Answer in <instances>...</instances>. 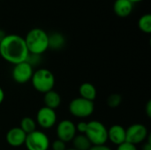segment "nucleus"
Wrapping results in <instances>:
<instances>
[{
    "instance_id": "nucleus-1",
    "label": "nucleus",
    "mask_w": 151,
    "mask_h": 150,
    "mask_svg": "<svg viewBox=\"0 0 151 150\" xmlns=\"http://www.w3.org/2000/svg\"><path fill=\"white\" fill-rule=\"evenodd\" d=\"M28 54L25 40L20 35L6 34L0 41V57L10 64L15 65L26 61Z\"/></svg>"
},
{
    "instance_id": "nucleus-21",
    "label": "nucleus",
    "mask_w": 151,
    "mask_h": 150,
    "mask_svg": "<svg viewBox=\"0 0 151 150\" xmlns=\"http://www.w3.org/2000/svg\"><path fill=\"white\" fill-rule=\"evenodd\" d=\"M29 65H31L33 67L36 65H38L41 61V56L40 55H35V54H28V57L26 60Z\"/></svg>"
},
{
    "instance_id": "nucleus-15",
    "label": "nucleus",
    "mask_w": 151,
    "mask_h": 150,
    "mask_svg": "<svg viewBox=\"0 0 151 150\" xmlns=\"http://www.w3.org/2000/svg\"><path fill=\"white\" fill-rule=\"evenodd\" d=\"M79 94H80V97L94 102L96 98L97 91L96 87L92 83L84 82L79 88Z\"/></svg>"
},
{
    "instance_id": "nucleus-27",
    "label": "nucleus",
    "mask_w": 151,
    "mask_h": 150,
    "mask_svg": "<svg viewBox=\"0 0 151 150\" xmlns=\"http://www.w3.org/2000/svg\"><path fill=\"white\" fill-rule=\"evenodd\" d=\"M148 141L143 145L142 147V150H151V142H150V138L149 136V138L147 139Z\"/></svg>"
},
{
    "instance_id": "nucleus-14",
    "label": "nucleus",
    "mask_w": 151,
    "mask_h": 150,
    "mask_svg": "<svg viewBox=\"0 0 151 150\" xmlns=\"http://www.w3.org/2000/svg\"><path fill=\"white\" fill-rule=\"evenodd\" d=\"M43 103H44V106L48 107L50 109H52L54 111H56V109H58L62 102L61 96L60 95L55 91V90H50L45 94H43Z\"/></svg>"
},
{
    "instance_id": "nucleus-16",
    "label": "nucleus",
    "mask_w": 151,
    "mask_h": 150,
    "mask_svg": "<svg viewBox=\"0 0 151 150\" xmlns=\"http://www.w3.org/2000/svg\"><path fill=\"white\" fill-rule=\"evenodd\" d=\"M72 142L73 145V149L76 150H88L92 146L87 136L85 134L81 133L78 135L76 134L75 137L73 139Z\"/></svg>"
},
{
    "instance_id": "nucleus-11",
    "label": "nucleus",
    "mask_w": 151,
    "mask_h": 150,
    "mask_svg": "<svg viewBox=\"0 0 151 150\" xmlns=\"http://www.w3.org/2000/svg\"><path fill=\"white\" fill-rule=\"evenodd\" d=\"M27 134L19 127H12L5 134V141L8 145L13 148H19L24 145Z\"/></svg>"
},
{
    "instance_id": "nucleus-23",
    "label": "nucleus",
    "mask_w": 151,
    "mask_h": 150,
    "mask_svg": "<svg viewBox=\"0 0 151 150\" xmlns=\"http://www.w3.org/2000/svg\"><path fill=\"white\" fill-rule=\"evenodd\" d=\"M116 150H137V148L135 145H133L131 143L125 141L122 144L119 145Z\"/></svg>"
},
{
    "instance_id": "nucleus-7",
    "label": "nucleus",
    "mask_w": 151,
    "mask_h": 150,
    "mask_svg": "<svg viewBox=\"0 0 151 150\" xmlns=\"http://www.w3.org/2000/svg\"><path fill=\"white\" fill-rule=\"evenodd\" d=\"M149 136L148 128L142 124H133L126 129V141L135 146L145 142Z\"/></svg>"
},
{
    "instance_id": "nucleus-20",
    "label": "nucleus",
    "mask_w": 151,
    "mask_h": 150,
    "mask_svg": "<svg viewBox=\"0 0 151 150\" xmlns=\"http://www.w3.org/2000/svg\"><path fill=\"white\" fill-rule=\"evenodd\" d=\"M121 103H122V96L118 93H114V94L110 95L106 100L107 105L111 109L118 108L121 104Z\"/></svg>"
},
{
    "instance_id": "nucleus-12",
    "label": "nucleus",
    "mask_w": 151,
    "mask_h": 150,
    "mask_svg": "<svg viewBox=\"0 0 151 150\" xmlns=\"http://www.w3.org/2000/svg\"><path fill=\"white\" fill-rule=\"evenodd\" d=\"M108 141L114 145H120L126 141V129L120 125H113L108 129Z\"/></svg>"
},
{
    "instance_id": "nucleus-24",
    "label": "nucleus",
    "mask_w": 151,
    "mask_h": 150,
    "mask_svg": "<svg viewBox=\"0 0 151 150\" xmlns=\"http://www.w3.org/2000/svg\"><path fill=\"white\" fill-rule=\"evenodd\" d=\"M76 126V131L81 133V134H85L86 130H87V126H88V122H80L77 125H75Z\"/></svg>"
},
{
    "instance_id": "nucleus-9",
    "label": "nucleus",
    "mask_w": 151,
    "mask_h": 150,
    "mask_svg": "<svg viewBox=\"0 0 151 150\" xmlns=\"http://www.w3.org/2000/svg\"><path fill=\"white\" fill-rule=\"evenodd\" d=\"M76 126L75 124L70 119L61 120L56 128V134L58 140L64 142H70L76 135Z\"/></svg>"
},
{
    "instance_id": "nucleus-10",
    "label": "nucleus",
    "mask_w": 151,
    "mask_h": 150,
    "mask_svg": "<svg viewBox=\"0 0 151 150\" xmlns=\"http://www.w3.org/2000/svg\"><path fill=\"white\" fill-rule=\"evenodd\" d=\"M57 118L56 111L43 106L38 110L35 122L36 125H38L40 127L43 129H50L56 125Z\"/></svg>"
},
{
    "instance_id": "nucleus-19",
    "label": "nucleus",
    "mask_w": 151,
    "mask_h": 150,
    "mask_svg": "<svg viewBox=\"0 0 151 150\" xmlns=\"http://www.w3.org/2000/svg\"><path fill=\"white\" fill-rule=\"evenodd\" d=\"M138 27L140 30L145 34L151 33V15L150 13L143 14L138 21Z\"/></svg>"
},
{
    "instance_id": "nucleus-13",
    "label": "nucleus",
    "mask_w": 151,
    "mask_h": 150,
    "mask_svg": "<svg viewBox=\"0 0 151 150\" xmlns=\"http://www.w3.org/2000/svg\"><path fill=\"white\" fill-rule=\"evenodd\" d=\"M133 8L134 4H132L129 0H115L113 4L114 13L120 18L129 16L133 11Z\"/></svg>"
},
{
    "instance_id": "nucleus-2",
    "label": "nucleus",
    "mask_w": 151,
    "mask_h": 150,
    "mask_svg": "<svg viewBox=\"0 0 151 150\" xmlns=\"http://www.w3.org/2000/svg\"><path fill=\"white\" fill-rule=\"evenodd\" d=\"M24 40L30 54L41 56L49 49V34L42 28H32Z\"/></svg>"
},
{
    "instance_id": "nucleus-18",
    "label": "nucleus",
    "mask_w": 151,
    "mask_h": 150,
    "mask_svg": "<svg viewBox=\"0 0 151 150\" xmlns=\"http://www.w3.org/2000/svg\"><path fill=\"white\" fill-rule=\"evenodd\" d=\"M26 134L31 133L36 130V122L30 117H25L20 120V124L19 126Z\"/></svg>"
},
{
    "instance_id": "nucleus-25",
    "label": "nucleus",
    "mask_w": 151,
    "mask_h": 150,
    "mask_svg": "<svg viewBox=\"0 0 151 150\" xmlns=\"http://www.w3.org/2000/svg\"><path fill=\"white\" fill-rule=\"evenodd\" d=\"M88 150H112L110 147H108L106 144L104 145H92L91 148Z\"/></svg>"
},
{
    "instance_id": "nucleus-6",
    "label": "nucleus",
    "mask_w": 151,
    "mask_h": 150,
    "mask_svg": "<svg viewBox=\"0 0 151 150\" xmlns=\"http://www.w3.org/2000/svg\"><path fill=\"white\" fill-rule=\"evenodd\" d=\"M24 145L27 150H49L50 142L45 133L35 130L27 134Z\"/></svg>"
},
{
    "instance_id": "nucleus-29",
    "label": "nucleus",
    "mask_w": 151,
    "mask_h": 150,
    "mask_svg": "<svg viewBox=\"0 0 151 150\" xmlns=\"http://www.w3.org/2000/svg\"><path fill=\"white\" fill-rule=\"evenodd\" d=\"M132 4H136V3H140V2H142V1H143V0H129Z\"/></svg>"
},
{
    "instance_id": "nucleus-28",
    "label": "nucleus",
    "mask_w": 151,
    "mask_h": 150,
    "mask_svg": "<svg viewBox=\"0 0 151 150\" xmlns=\"http://www.w3.org/2000/svg\"><path fill=\"white\" fill-rule=\"evenodd\" d=\"M4 91L0 87V104L4 102Z\"/></svg>"
},
{
    "instance_id": "nucleus-17",
    "label": "nucleus",
    "mask_w": 151,
    "mask_h": 150,
    "mask_svg": "<svg viewBox=\"0 0 151 150\" xmlns=\"http://www.w3.org/2000/svg\"><path fill=\"white\" fill-rule=\"evenodd\" d=\"M65 39L60 33H53L49 35V49L59 50L65 45Z\"/></svg>"
},
{
    "instance_id": "nucleus-4",
    "label": "nucleus",
    "mask_w": 151,
    "mask_h": 150,
    "mask_svg": "<svg viewBox=\"0 0 151 150\" xmlns=\"http://www.w3.org/2000/svg\"><path fill=\"white\" fill-rule=\"evenodd\" d=\"M85 135L92 145H104L108 141V128L98 120L88 122Z\"/></svg>"
},
{
    "instance_id": "nucleus-5",
    "label": "nucleus",
    "mask_w": 151,
    "mask_h": 150,
    "mask_svg": "<svg viewBox=\"0 0 151 150\" xmlns=\"http://www.w3.org/2000/svg\"><path fill=\"white\" fill-rule=\"evenodd\" d=\"M69 112L75 118H86L90 117L95 111L94 102L77 97L73 99L69 103Z\"/></svg>"
},
{
    "instance_id": "nucleus-26",
    "label": "nucleus",
    "mask_w": 151,
    "mask_h": 150,
    "mask_svg": "<svg viewBox=\"0 0 151 150\" xmlns=\"http://www.w3.org/2000/svg\"><path fill=\"white\" fill-rule=\"evenodd\" d=\"M145 111H146V114H147V116H148L149 118H150L151 117V101L150 100L147 103V105H146V109H145Z\"/></svg>"
},
{
    "instance_id": "nucleus-22",
    "label": "nucleus",
    "mask_w": 151,
    "mask_h": 150,
    "mask_svg": "<svg viewBox=\"0 0 151 150\" xmlns=\"http://www.w3.org/2000/svg\"><path fill=\"white\" fill-rule=\"evenodd\" d=\"M52 150H65L66 149V143L57 139L52 142Z\"/></svg>"
},
{
    "instance_id": "nucleus-3",
    "label": "nucleus",
    "mask_w": 151,
    "mask_h": 150,
    "mask_svg": "<svg viewBox=\"0 0 151 150\" xmlns=\"http://www.w3.org/2000/svg\"><path fill=\"white\" fill-rule=\"evenodd\" d=\"M31 82L36 91L45 94L50 90H53L55 86V76L49 69L40 68L36 71H34Z\"/></svg>"
},
{
    "instance_id": "nucleus-8",
    "label": "nucleus",
    "mask_w": 151,
    "mask_h": 150,
    "mask_svg": "<svg viewBox=\"0 0 151 150\" xmlns=\"http://www.w3.org/2000/svg\"><path fill=\"white\" fill-rule=\"evenodd\" d=\"M34 73V67L27 61L15 65L12 71V80L19 84H25L31 80Z\"/></svg>"
},
{
    "instance_id": "nucleus-30",
    "label": "nucleus",
    "mask_w": 151,
    "mask_h": 150,
    "mask_svg": "<svg viewBox=\"0 0 151 150\" xmlns=\"http://www.w3.org/2000/svg\"><path fill=\"white\" fill-rule=\"evenodd\" d=\"M65 150H76V149H74L73 148V149H66Z\"/></svg>"
}]
</instances>
